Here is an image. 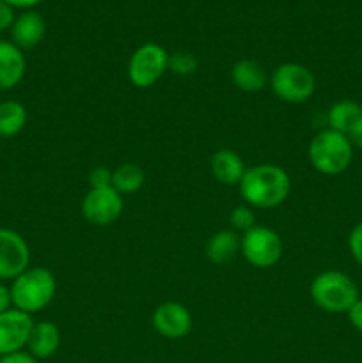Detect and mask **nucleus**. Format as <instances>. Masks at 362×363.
<instances>
[{"instance_id": "dca6fc26", "label": "nucleus", "mask_w": 362, "mask_h": 363, "mask_svg": "<svg viewBox=\"0 0 362 363\" xmlns=\"http://www.w3.org/2000/svg\"><path fill=\"white\" fill-rule=\"evenodd\" d=\"M231 80L240 91L258 92L265 89L268 77H266L265 67L258 60L241 59L231 69Z\"/></svg>"}, {"instance_id": "0eeeda50", "label": "nucleus", "mask_w": 362, "mask_h": 363, "mask_svg": "<svg viewBox=\"0 0 362 363\" xmlns=\"http://www.w3.org/2000/svg\"><path fill=\"white\" fill-rule=\"evenodd\" d=\"M169 71V53L156 43L138 46L128 64V78L137 89H149Z\"/></svg>"}, {"instance_id": "5701e85b", "label": "nucleus", "mask_w": 362, "mask_h": 363, "mask_svg": "<svg viewBox=\"0 0 362 363\" xmlns=\"http://www.w3.org/2000/svg\"><path fill=\"white\" fill-rule=\"evenodd\" d=\"M89 184H91V188L112 186V170L109 167H94L89 172Z\"/></svg>"}, {"instance_id": "2eb2a0df", "label": "nucleus", "mask_w": 362, "mask_h": 363, "mask_svg": "<svg viewBox=\"0 0 362 363\" xmlns=\"http://www.w3.org/2000/svg\"><path fill=\"white\" fill-rule=\"evenodd\" d=\"M60 346V330L52 321H39L32 326L31 337H28V353L35 360H46L59 351Z\"/></svg>"}, {"instance_id": "c85d7f7f", "label": "nucleus", "mask_w": 362, "mask_h": 363, "mask_svg": "<svg viewBox=\"0 0 362 363\" xmlns=\"http://www.w3.org/2000/svg\"><path fill=\"white\" fill-rule=\"evenodd\" d=\"M13 308V300H11V289L4 284H0V314Z\"/></svg>"}, {"instance_id": "9b49d317", "label": "nucleus", "mask_w": 362, "mask_h": 363, "mask_svg": "<svg viewBox=\"0 0 362 363\" xmlns=\"http://www.w3.org/2000/svg\"><path fill=\"white\" fill-rule=\"evenodd\" d=\"M153 328L163 339H183L192 330V314L185 305L177 301H165L153 312Z\"/></svg>"}, {"instance_id": "412c9836", "label": "nucleus", "mask_w": 362, "mask_h": 363, "mask_svg": "<svg viewBox=\"0 0 362 363\" xmlns=\"http://www.w3.org/2000/svg\"><path fill=\"white\" fill-rule=\"evenodd\" d=\"M199 62L190 52H176L169 55V71L177 77H190L197 71Z\"/></svg>"}, {"instance_id": "aec40b11", "label": "nucleus", "mask_w": 362, "mask_h": 363, "mask_svg": "<svg viewBox=\"0 0 362 363\" xmlns=\"http://www.w3.org/2000/svg\"><path fill=\"white\" fill-rule=\"evenodd\" d=\"M144 170L135 165V163H123L116 170H112V188L123 197L124 195L137 194L144 186Z\"/></svg>"}, {"instance_id": "f03ea898", "label": "nucleus", "mask_w": 362, "mask_h": 363, "mask_svg": "<svg viewBox=\"0 0 362 363\" xmlns=\"http://www.w3.org/2000/svg\"><path fill=\"white\" fill-rule=\"evenodd\" d=\"M9 289L13 308L32 315L45 311L52 303L57 293V282L48 268L35 266L16 277Z\"/></svg>"}, {"instance_id": "f3484780", "label": "nucleus", "mask_w": 362, "mask_h": 363, "mask_svg": "<svg viewBox=\"0 0 362 363\" xmlns=\"http://www.w3.org/2000/svg\"><path fill=\"white\" fill-rule=\"evenodd\" d=\"M240 241L234 230H219L206 243V257L213 264H227L240 252Z\"/></svg>"}, {"instance_id": "4468645a", "label": "nucleus", "mask_w": 362, "mask_h": 363, "mask_svg": "<svg viewBox=\"0 0 362 363\" xmlns=\"http://www.w3.org/2000/svg\"><path fill=\"white\" fill-rule=\"evenodd\" d=\"M11 34H13V43L18 48H35L45 39L46 23L41 14L34 13V11H27V13L20 14L14 20L13 27H11Z\"/></svg>"}, {"instance_id": "7ed1b4c3", "label": "nucleus", "mask_w": 362, "mask_h": 363, "mask_svg": "<svg viewBox=\"0 0 362 363\" xmlns=\"http://www.w3.org/2000/svg\"><path fill=\"white\" fill-rule=\"evenodd\" d=\"M309 291L316 307L327 314H346L358 300L355 280L337 269H327L316 275Z\"/></svg>"}, {"instance_id": "393cba45", "label": "nucleus", "mask_w": 362, "mask_h": 363, "mask_svg": "<svg viewBox=\"0 0 362 363\" xmlns=\"http://www.w3.org/2000/svg\"><path fill=\"white\" fill-rule=\"evenodd\" d=\"M14 20H16V18H14V7L9 6L7 2H4V0H0V32L13 27Z\"/></svg>"}, {"instance_id": "c756f323", "label": "nucleus", "mask_w": 362, "mask_h": 363, "mask_svg": "<svg viewBox=\"0 0 362 363\" xmlns=\"http://www.w3.org/2000/svg\"><path fill=\"white\" fill-rule=\"evenodd\" d=\"M4 2H7L13 7H32L35 4L43 2V0H4Z\"/></svg>"}, {"instance_id": "b1692460", "label": "nucleus", "mask_w": 362, "mask_h": 363, "mask_svg": "<svg viewBox=\"0 0 362 363\" xmlns=\"http://www.w3.org/2000/svg\"><path fill=\"white\" fill-rule=\"evenodd\" d=\"M348 248H350V254L355 262L362 266V222H358L351 229L350 238H348Z\"/></svg>"}, {"instance_id": "a211bd4d", "label": "nucleus", "mask_w": 362, "mask_h": 363, "mask_svg": "<svg viewBox=\"0 0 362 363\" xmlns=\"http://www.w3.org/2000/svg\"><path fill=\"white\" fill-rule=\"evenodd\" d=\"M362 116V105H358L353 99H341L336 101L329 110V130L337 131V133L346 135L350 128L353 126L355 121Z\"/></svg>"}, {"instance_id": "39448f33", "label": "nucleus", "mask_w": 362, "mask_h": 363, "mask_svg": "<svg viewBox=\"0 0 362 363\" xmlns=\"http://www.w3.org/2000/svg\"><path fill=\"white\" fill-rule=\"evenodd\" d=\"M273 94L286 103L300 105L309 101L316 91V78L309 67L297 62L280 64L270 77Z\"/></svg>"}, {"instance_id": "f8f14e48", "label": "nucleus", "mask_w": 362, "mask_h": 363, "mask_svg": "<svg viewBox=\"0 0 362 363\" xmlns=\"http://www.w3.org/2000/svg\"><path fill=\"white\" fill-rule=\"evenodd\" d=\"M27 60L23 50L13 41H0V91H11L25 77Z\"/></svg>"}, {"instance_id": "cd10ccee", "label": "nucleus", "mask_w": 362, "mask_h": 363, "mask_svg": "<svg viewBox=\"0 0 362 363\" xmlns=\"http://www.w3.org/2000/svg\"><path fill=\"white\" fill-rule=\"evenodd\" d=\"M0 363H39L32 357L31 353H25V351H18V353L6 354V357H0Z\"/></svg>"}, {"instance_id": "4be33fe9", "label": "nucleus", "mask_w": 362, "mask_h": 363, "mask_svg": "<svg viewBox=\"0 0 362 363\" xmlns=\"http://www.w3.org/2000/svg\"><path fill=\"white\" fill-rule=\"evenodd\" d=\"M229 223L231 227H233L234 233H247V230H251L252 227L256 225V215L254 211H252L251 206H238V208H234L233 211H231V216H229Z\"/></svg>"}, {"instance_id": "ddd939ff", "label": "nucleus", "mask_w": 362, "mask_h": 363, "mask_svg": "<svg viewBox=\"0 0 362 363\" xmlns=\"http://www.w3.org/2000/svg\"><path fill=\"white\" fill-rule=\"evenodd\" d=\"M209 169L213 177L226 186H238L245 176L243 160L233 149H219L209 160Z\"/></svg>"}, {"instance_id": "a878e982", "label": "nucleus", "mask_w": 362, "mask_h": 363, "mask_svg": "<svg viewBox=\"0 0 362 363\" xmlns=\"http://www.w3.org/2000/svg\"><path fill=\"white\" fill-rule=\"evenodd\" d=\"M346 315L350 325L362 333V298H358V300L351 305L350 311L346 312Z\"/></svg>"}, {"instance_id": "6ab92c4d", "label": "nucleus", "mask_w": 362, "mask_h": 363, "mask_svg": "<svg viewBox=\"0 0 362 363\" xmlns=\"http://www.w3.org/2000/svg\"><path fill=\"white\" fill-rule=\"evenodd\" d=\"M27 124V108L16 99L0 103V138H11L21 133Z\"/></svg>"}, {"instance_id": "423d86ee", "label": "nucleus", "mask_w": 362, "mask_h": 363, "mask_svg": "<svg viewBox=\"0 0 362 363\" xmlns=\"http://www.w3.org/2000/svg\"><path fill=\"white\" fill-rule=\"evenodd\" d=\"M283 240L273 229L254 225L241 236L240 252L245 261L258 269L273 268L283 257Z\"/></svg>"}, {"instance_id": "bb28decb", "label": "nucleus", "mask_w": 362, "mask_h": 363, "mask_svg": "<svg viewBox=\"0 0 362 363\" xmlns=\"http://www.w3.org/2000/svg\"><path fill=\"white\" fill-rule=\"evenodd\" d=\"M346 137H348V140L351 142V145H353V147L362 149V116L355 121V124L350 128V131L346 133Z\"/></svg>"}, {"instance_id": "20e7f679", "label": "nucleus", "mask_w": 362, "mask_h": 363, "mask_svg": "<svg viewBox=\"0 0 362 363\" xmlns=\"http://www.w3.org/2000/svg\"><path fill=\"white\" fill-rule=\"evenodd\" d=\"M309 163L323 176H339L353 162V145L346 135L323 130L309 142Z\"/></svg>"}, {"instance_id": "1a4fd4ad", "label": "nucleus", "mask_w": 362, "mask_h": 363, "mask_svg": "<svg viewBox=\"0 0 362 363\" xmlns=\"http://www.w3.org/2000/svg\"><path fill=\"white\" fill-rule=\"evenodd\" d=\"M31 268V248L21 234L0 229V280H14Z\"/></svg>"}, {"instance_id": "6e6552de", "label": "nucleus", "mask_w": 362, "mask_h": 363, "mask_svg": "<svg viewBox=\"0 0 362 363\" xmlns=\"http://www.w3.org/2000/svg\"><path fill=\"white\" fill-rule=\"evenodd\" d=\"M123 195L117 194L112 186L91 188L82 199V216L91 225L109 227L123 215Z\"/></svg>"}, {"instance_id": "f257e3e1", "label": "nucleus", "mask_w": 362, "mask_h": 363, "mask_svg": "<svg viewBox=\"0 0 362 363\" xmlns=\"http://www.w3.org/2000/svg\"><path fill=\"white\" fill-rule=\"evenodd\" d=\"M238 188L245 204L252 209H273L290 197L291 177L283 167L259 163L245 170Z\"/></svg>"}, {"instance_id": "9d476101", "label": "nucleus", "mask_w": 362, "mask_h": 363, "mask_svg": "<svg viewBox=\"0 0 362 363\" xmlns=\"http://www.w3.org/2000/svg\"><path fill=\"white\" fill-rule=\"evenodd\" d=\"M32 326V315L16 308H9L0 314V357L23 351V347H27Z\"/></svg>"}]
</instances>
